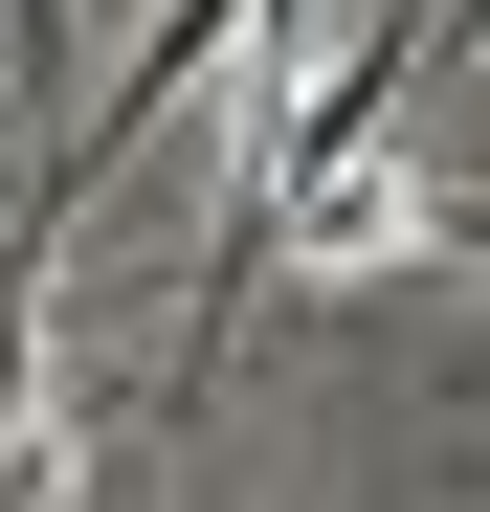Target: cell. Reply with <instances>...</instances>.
<instances>
[{
    "label": "cell",
    "instance_id": "1",
    "mask_svg": "<svg viewBox=\"0 0 490 512\" xmlns=\"http://www.w3.org/2000/svg\"><path fill=\"white\" fill-rule=\"evenodd\" d=\"M0 468H45V201L0 179Z\"/></svg>",
    "mask_w": 490,
    "mask_h": 512
},
{
    "label": "cell",
    "instance_id": "2",
    "mask_svg": "<svg viewBox=\"0 0 490 512\" xmlns=\"http://www.w3.org/2000/svg\"><path fill=\"white\" fill-rule=\"evenodd\" d=\"M446 45H490V0H424V23H401V67H446Z\"/></svg>",
    "mask_w": 490,
    "mask_h": 512
},
{
    "label": "cell",
    "instance_id": "3",
    "mask_svg": "<svg viewBox=\"0 0 490 512\" xmlns=\"http://www.w3.org/2000/svg\"><path fill=\"white\" fill-rule=\"evenodd\" d=\"M0 512H45V468H0Z\"/></svg>",
    "mask_w": 490,
    "mask_h": 512
},
{
    "label": "cell",
    "instance_id": "4",
    "mask_svg": "<svg viewBox=\"0 0 490 512\" xmlns=\"http://www.w3.org/2000/svg\"><path fill=\"white\" fill-rule=\"evenodd\" d=\"M446 201H490V134H468V179H446Z\"/></svg>",
    "mask_w": 490,
    "mask_h": 512
}]
</instances>
